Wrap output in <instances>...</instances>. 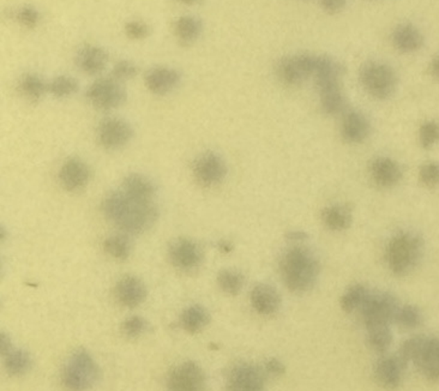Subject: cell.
Returning a JSON list of instances; mask_svg holds the SVG:
<instances>
[{
    "instance_id": "9",
    "label": "cell",
    "mask_w": 439,
    "mask_h": 391,
    "mask_svg": "<svg viewBox=\"0 0 439 391\" xmlns=\"http://www.w3.org/2000/svg\"><path fill=\"white\" fill-rule=\"evenodd\" d=\"M168 260L181 273L197 272L204 263V250L199 242L191 238L181 237L172 240L168 245Z\"/></svg>"
},
{
    "instance_id": "35",
    "label": "cell",
    "mask_w": 439,
    "mask_h": 391,
    "mask_svg": "<svg viewBox=\"0 0 439 391\" xmlns=\"http://www.w3.org/2000/svg\"><path fill=\"white\" fill-rule=\"evenodd\" d=\"M367 342L374 352L384 354L392 343L390 326H374L367 329Z\"/></svg>"
},
{
    "instance_id": "7",
    "label": "cell",
    "mask_w": 439,
    "mask_h": 391,
    "mask_svg": "<svg viewBox=\"0 0 439 391\" xmlns=\"http://www.w3.org/2000/svg\"><path fill=\"white\" fill-rule=\"evenodd\" d=\"M400 308L395 297L388 292H370L361 308V317L366 329L374 326H390L395 322L396 313Z\"/></svg>"
},
{
    "instance_id": "41",
    "label": "cell",
    "mask_w": 439,
    "mask_h": 391,
    "mask_svg": "<svg viewBox=\"0 0 439 391\" xmlns=\"http://www.w3.org/2000/svg\"><path fill=\"white\" fill-rule=\"evenodd\" d=\"M419 178L422 185L427 188H436L439 185V163H427L422 165L419 171Z\"/></svg>"
},
{
    "instance_id": "44",
    "label": "cell",
    "mask_w": 439,
    "mask_h": 391,
    "mask_svg": "<svg viewBox=\"0 0 439 391\" xmlns=\"http://www.w3.org/2000/svg\"><path fill=\"white\" fill-rule=\"evenodd\" d=\"M264 374L270 378H280L285 372V366L280 359L277 358H269L262 366Z\"/></svg>"
},
{
    "instance_id": "6",
    "label": "cell",
    "mask_w": 439,
    "mask_h": 391,
    "mask_svg": "<svg viewBox=\"0 0 439 391\" xmlns=\"http://www.w3.org/2000/svg\"><path fill=\"white\" fill-rule=\"evenodd\" d=\"M397 82L395 70L387 63L369 62L361 67V85L376 100L390 99L397 89Z\"/></svg>"
},
{
    "instance_id": "37",
    "label": "cell",
    "mask_w": 439,
    "mask_h": 391,
    "mask_svg": "<svg viewBox=\"0 0 439 391\" xmlns=\"http://www.w3.org/2000/svg\"><path fill=\"white\" fill-rule=\"evenodd\" d=\"M395 323L404 329H417L422 326V311L414 305H400L396 313Z\"/></svg>"
},
{
    "instance_id": "47",
    "label": "cell",
    "mask_w": 439,
    "mask_h": 391,
    "mask_svg": "<svg viewBox=\"0 0 439 391\" xmlns=\"http://www.w3.org/2000/svg\"><path fill=\"white\" fill-rule=\"evenodd\" d=\"M308 239V235L304 233V232H299V231H295V232H290V233L287 234V240L290 242V244H304V242Z\"/></svg>"
},
{
    "instance_id": "3",
    "label": "cell",
    "mask_w": 439,
    "mask_h": 391,
    "mask_svg": "<svg viewBox=\"0 0 439 391\" xmlns=\"http://www.w3.org/2000/svg\"><path fill=\"white\" fill-rule=\"evenodd\" d=\"M424 253V242L419 234L414 232H399L388 242V267L396 276H407L417 268Z\"/></svg>"
},
{
    "instance_id": "31",
    "label": "cell",
    "mask_w": 439,
    "mask_h": 391,
    "mask_svg": "<svg viewBox=\"0 0 439 391\" xmlns=\"http://www.w3.org/2000/svg\"><path fill=\"white\" fill-rule=\"evenodd\" d=\"M3 360L6 372L13 377H21L26 374L33 366L31 354L22 348L13 347L3 356Z\"/></svg>"
},
{
    "instance_id": "21",
    "label": "cell",
    "mask_w": 439,
    "mask_h": 391,
    "mask_svg": "<svg viewBox=\"0 0 439 391\" xmlns=\"http://www.w3.org/2000/svg\"><path fill=\"white\" fill-rule=\"evenodd\" d=\"M108 53L95 44H83L76 53L75 63L79 70L89 76H97L108 64Z\"/></svg>"
},
{
    "instance_id": "1",
    "label": "cell",
    "mask_w": 439,
    "mask_h": 391,
    "mask_svg": "<svg viewBox=\"0 0 439 391\" xmlns=\"http://www.w3.org/2000/svg\"><path fill=\"white\" fill-rule=\"evenodd\" d=\"M102 213L107 220L129 235L149 231L160 216L155 202L136 201L124 194L122 190L106 194L102 201Z\"/></svg>"
},
{
    "instance_id": "14",
    "label": "cell",
    "mask_w": 439,
    "mask_h": 391,
    "mask_svg": "<svg viewBox=\"0 0 439 391\" xmlns=\"http://www.w3.org/2000/svg\"><path fill=\"white\" fill-rule=\"evenodd\" d=\"M97 137V141L105 149H122L131 142L133 128L124 119L108 117L99 124Z\"/></svg>"
},
{
    "instance_id": "29",
    "label": "cell",
    "mask_w": 439,
    "mask_h": 391,
    "mask_svg": "<svg viewBox=\"0 0 439 391\" xmlns=\"http://www.w3.org/2000/svg\"><path fill=\"white\" fill-rule=\"evenodd\" d=\"M203 24L199 18L194 16H181L174 24V34L179 44L190 46L194 44L202 34Z\"/></svg>"
},
{
    "instance_id": "32",
    "label": "cell",
    "mask_w": 439,
    "mask_h": 391,
    "mask_svg": "<svg viewBox=\"0 0 439 391\" xmlns=\"http://www.w3.org/2000/svg\"><path fill=\"white\" fill-rule=\"evenodd\" d=\"M369 294L370 290L367 287L361 283H354L351 287H348L341 297V300H340L341 308L345 313H354L358 310L361 311Z\"/></svg>"
},
{
    "instance_id": "42",
    "label": "cell",
    "mask_w": 439,
    "mask_h": 391,
    "mask_svg": "<svg viewBox=\"0 0 439 391\" xmlns=\"http://www.w3.org/2000/svg\"><path fill=\"white\" fill-rule=\"evenodd\" d=\"M16 17H17L18 22L28 29L35 28L40 22L39 11L31 5H24L22 8H19L16 13Z\"/></svg>"
},
{
    "instance_id": "10",
    "label": "cell",
    "mask_w": 439,
    "mask_h": 391,
    "mask_svg": "<svg viewBox=\"0 0 439 391\" xmlns=\"http://www.w3.org/2000/svg\"><path fill=\"white\" fill-rule=\"evenodd\" d=\"M316 59V54L311 53H297L282 58L276 66L277 78L290 87L300 85L313 77Z\"/></svg>"
},
{
    "instance_id": "33",
    "label": "cell",
    "mask_w": 439,
    "mask_h": 391,
    "mask_svg": "<svg viewBox=\"0 0 439 391\" xmlns=\"http://www.w3.org/2000/svg\"><path fill=\"white\" fill-rule=\"evenodd\" d=\"M220 290L229 295H238L245 285V276L237 269H222L217 274Z\"/></svg>"
},
{
    "instance_id": "24",
    "label": "cell",
    "mask_w": 439,
    "mask_h": 391,
    "mask_svg": "<svg viewBox=\"0 0 439 391\" xmlns=\"http://www.w3.org/2000/svg\"><path fill=\"white\" fill-rule=\"evenodd\" d=\"M391 42L397 51L411 54L422 49L425 38L417 26L412 23H401L392 31Z\"/></svg>"
},
{
    "instance_id": "28",
    "label": "cell",
    "mask_w": 439,
    "mask_h": 391,
    "mask_svg": "<svg viewBox=\"0 0 439 391\" xmlns=\"http://www.w3.org/2000/svg\"><path fill=\"white\" fill-rule=\"evenodd\" d=\"M18 92L26 101L39 102L49 92V84L35 72H28L18 81Z\"/></svg>"
},
{
    "instance_id": "49",
    "label": "cell",
    "mask_w": 439,
    "mask_h": 391,
    "mask_svg": "<svg viewBox=\"0 0 439 391\" xmlns=\"http://www.w3.org/2000/svg\"><path fill=\"white\" fill-rule=\"evenodd\" d=\"M217 247H219V250L221 251L222 253H231L233 249H234L232 242H229V240H221Z\"/></svg>"
},
{
    "instance_id": "19",
    "label": "cell",
    "mask_w": 439,
    "mask_h": 391,
    "mask_svg": "<svg viewBox=\"0 0 439 391\" xmlns=\"http://www.w3.org/2000/svg\"><path fill=\"white\" fill-rule=\"evenodd\" d=\"M115 294L120 305L135 308L144 303L148 297V290L140 277L126 275L117 282Z\"/></svg>"
},
{
    "instance_id": "30",
    "label": "cell",
    "mask_w": 439,
    "mask_h": 391,
    "mask_svg": "<svg viewBox=\"0 0 439 391\" xmlns=\"http://www.w3.org/2000/svg\"><path fill=\"white\" fill-rule=\"evenodd\" d=\"M103 251L112 260L124 262L129 260L132 253V242L129 234H112L103 240Z\"/></svg>"
},
{
    "instance_id": "45",
    "label": "cell",
    "mask_w": 439,
    "mask_h": 391,
    "mask_svg": "<svg viewBox=\"0 0 439 391\" xmlns=\"http://www.w3.org/2000/svg\"><path fill=\"white\" fill-rule=\"evenodd\" d=\"M322 9L329 15H336L342 11L346 5L347 0H321Z\"/></svg>"
},
{
    "instance_id": "4",
    "label": "cell",
    "mask_w": 439,
    "mask_h": 391,
    "mask_svg": "<svg viewBox=\"0 0 439 391\" xmlns=\"http://www.w3.org/2000/svg\"><path fill=\"white\" fill-rule=\"evenodd\" d=\"M404 360L412 361L429 381H439V338L415 335L406 340L399 353Z\"/></svg>"
},
{
    "instance_id": "23",
    "label": "cell",
    "mask_w": 439,
    "mask_h": 391,
    "mask_svg": "<svg viewBox=\"0 0 439 391\" xmlns=\"http://www.w3.org/2000/svg\"><path fill=\"white\" fill-rule=\"evenodd\" d=\"M251 305L260 316H272L281 308V297L275 287L268 283L256 285L250 295Z\"/></svg>"
},
{
    "instance_id": "50",
    "label": "cell",
    "mask_w": 439,
    "mask_h": 391,
    "mask_svg": "<svg viewBox=\"0 0 439 391\" xmlns=\"http://www.w3.org/2000/svg\"><path fill=\"white\" fill-rule=\"evenodd\" d=\"M178 1L185 5H194L197 4L198 1H201V0H178Z\"/></svg>"
},
{
    "instance_id": "40",
    "label": "cell",
    "mask_w": 439,
    "mask_h": 391,
    "mask_svg": "<svg viewBox=\"0 0 439 391\" xmlns=\"http://www.w3.org/2000/svg\"><path fill=\"white\" fill-rule=\"evenodd\" d=\"M138 74V66L131 60H119L115 66L110 76L118 79L120 82H125L129 79L135 78Z\"/></svg>"
},
{
    "instance_id": "46",
    "label": "cell",
    "mask_w": 439,
    "mask_h": 391,
    "mask_svg": "<svg viewBox=\"0 0 439 391\" xmlns=\"http://www.w3.org/2000/svg\"><path fill=\"white\" fill-rule=\"evenodd\" d=\"M13 348V341L10 339L8 334H5L4 331L0 335V349H1V356L11 351Z\"/></svg>"
},
{
    "instance_id": "22",
    "label": "cell",
    "mask_w": 439,
    "mask_h": 391,
    "mask_svg": "<svg viewBox=\"0 0 439 391\" xmlns=\"http://www.w3.org/2000/svg\"><path fill=\"white\" fill-rule=\"evenodd\" d=\"M371 133V124L361 110H349L342 119L341 135L349 144H361Z\"/></svg>"
},
{
    "instance_id": "13",
    "label": "cell",
    "mask_w": 439,
    "mask_h": 391,
    "mask_svg": "<svg viewBox=\"0 0 439 391\" xmlns=\"http://www.w3.org/2000/svg\"><path fill=\"white\" fill-rule=\"evenodd\" d=\"M166 388L167 391H206L207 376L197 363L183 361L168 374Z\"/></svg>"
},
{
    "instance_id": "11",
    "label": "cell",
    "mask_w": 439,
    "mask_h": 391,
    "mask_svg": "<svg viewBox=\"0 0 439 391\" xmlns=\"http://www.w3.org/2000/svg\"><path fill=\"white\" fill-rule=\"evenodd\" d=\"M267 379L262 367L239 361L229 367L224 382L227 391H265Z\"/></svg>"
},
{
    "instance_id": "36",
    "label": "cell",
    "mask_w": 439,
    "mask_h": 391,
    "mask_svg": "<svg viewBox=\"0 0 439 391\" xmlns=\"http://www.w3.org/2000/svg\"><path fill=\"white\" fill-rule=\"evenodd\" d=\"M79 84L77 79L71 76H58L49 83V92L57 99H66L78 92Z\"/></svg>"
},
{
    "instance_id": "17",
    "label": "cell",
    "mask_w": 439,
    "mask_h": 391,
    "mask_svg": "<svg viewBox=\"0 0 439 391\" xmlns=\"http://www.w3.org/2000/svg\"><path fill=\"white\" fill-rule=\"evenodd\" d=\"M345 69L342 64L329 56H317L313 78L318 92L341 87Z\"/></svg>"
},
{
    "instance_id": "15",
    "label": "cell",
    "mask_w": 439,
    "mask_h": 391,
    "mask_svg": "<svg viewBox=\"0 0 439 391\" xmlns=\"http://www.w3.org/2000/svg\"><path fill=\"white\" fill-rule=\"evenodd\" d=\"M407 361L400 354H383L374 366V379L381 387L394 390L404 381Z\"/></svg>"
},
{
    "instance_id": "12",
    "label": "cell",
    "mask_w": 439,
    "mask_h": 391,
    "mask_svg": "<svg viewBox=\"0 0 439 391\" xmlns=\"http://www.w3.org/2000/svg\"><path fill=\"white\" fill-rule=\"evenodd\" d=\"M229 173L227 163L215 151H206L197 156L192 165L194 181L203 188H214L224 183Z\"/></svg>"
},
{
    "instance_id": "38",
    "label": "cell",
    "mask_w": 439,
    "mask_h": 391,
    "mask_svg": "<svg viewBox=\"0 0 439 391\" xmlns=\"http://www.w3.org/2000/svg\"><path fill=\"white\" fill-rule=\"evenodd\" d=\"M148 321L141 316H131L126 318L122 324V333L130 340L138 339L149 330Z\"/></svg>"
},
{
    "instance_id": "18",
    "label": "cell",
    "mask_w": 439,
    "mask_h": 391,
    "mask_svg": "<svg viewBox=\"0 0 439 391\" xmlns=\"http://www.w3.org/2000/svg\"><path fill=\"white\" fill-rule=\"evenodd\" d=\"M179 71L168 66H156L150 69L144 77L145 87L155 95H167L181 84Z\"/></svg>"
},
{
    "instance_id": "34",
    "label": "cell",
    "mask_w": 439,
    "mask_h": 391,
    "mask_svg": "<svg viewBox=\"0 0 439 391\" xmlns=\"http://www.w3.org/2000/svg\"><path fill=\"white\" fill-rule=\"evenodd\" d=\"M321 107L326 115H336L346 110V97L342 92V87L326 89L320 92Z\"/></svg>"
},
{
    "instance_id": "20",
    "label": "cell",
    "mask_w": 439,
    "mask_h": 391,
    "mask_svg": "<svg viewBox=\"0 0 439 391\" xmlns=\"http://www.w3.org/2000/svg\"><path fill=\"white\" fill-rule=\"evenodd\" d=\"M370 173L374 184L381 189H391L400 184L404 172L395 160L387 156H378L370 166Z\"/></svg>"
},
{
    "instance_id": "8",
    "label": "cell",
    "mask_w": 439,
    "mask_h": 391,
    "mask_svg": "<svg viewBox=\"0 0 439 391\" xmlns=\"http://www.w3.org/2000/svg\"><path fill=\"white\" fill-rule=\"evenodd\" d=\"M85 97L97 110H110L125 103L128 92L123 82L112 76H107L94 81L87 89Z\"/></svg>"
},
{
    "instance_id": "48",
    "label": "cell",
    "mask_w": 439,
    "mask_h": 391,
    "mask_svg": "<svg viewBox=\"0 0 439 391\" xmlns=\"http://www.w3.org/2000/svg\"><path fill=\"white\" fill-rule=\"evenodd\" d=\"M430 72L431 75L433 76V78L439 81V54L431 60Z\"/></svg>"
},
{
    "instance_id": "5",
    "label": "cell",
    "mask_w": 439,
    "mask_h": 391,
    "mask_svg": "<svg viewBox=\"0 0 439 391\" xmlns=\"http://www.w3.org/2000/svg\"><path fill=\"white\" fill-rule=\"evenodd\" d=\"M99 378L100 369L87 349L79 348L67 358L62 374L63 385L66 390H89Z\"/></svg>"
},
{
    "instance_id": "26",
    "label": "cell",
    "mask_w": 439,
    "mask_h": 391,
    "mask_svg": "<svg viewBox=\"0 0 439 391\" xmlns=\"http://www.w3.org/2000/svg\"><path fill=\"white\" fill-rule=\"evenodd\" d=\"M209 323H210V313L207 308L199 303L190 305L184 308V311L181 313V326L189 334L201 333L202 330L207 328Z\"/></svg>"
},
{
    "instance_id": "16",
    "label": "cell",
    "mask_w": 439,
    "mask_h": 391,
    "mask_svg": "<svg viewBox=\"0 0 439 391\" xmlns=\"http://www.w3.org/2000/svg\"><path fill=\"white\" fill-rule=\"evenodd\" d=\"M58 178L63 189L69 192H78L90 183L92 169L82 158L72 156L63 163Z\"/></svg>"
},
{
    "instance_id": "2",
    "label": "cell",
    "mask_w": 439,
    "mask_h": 391,
    "mask_svg": "<svg viewBox=\"0 0 439 391\" xmlns=\"http://www.w3.org/2000/svg\"><path fill=\"white\" fill-rule=\"evenodd\" d=\"M280 272L285 287L293 293L301 294L315 287L321 274V267L308 247L303 244H293L282 255Z\"/></svg>"
},
{
    "instance_id": "27",
    "label": "cell",
    "mask_w": 439,
    "mask_h": 391,
    "mask_svg": "<svg viewBox=\"0 0 439 391\" xmlns=\"http://www.w3.org/2000/svg\"><path fill=\"white\" fill-rule=\"evenodd\" d=\"M322 221L331 232H343L351 224V211L342 204H333L322 211Z\"/></svg>"
},
{
    "instance_id": "39",
    "label": "cell",
    "mask_w": 439,
    "mask_h": 391,
    "mask_svg": "<svg viewBox=\"0 0 439 391\" xmlns=\"http://www.w3.org/2000/svg\"><path fill=\"white\" fill-rule=\"evenodd\" d=\"M419 140L424 149H431L439 143V124L433 120L425 122L420 126Z\"/></svg>"
},
{
    "instance_id": "25",
    "label": "cell",
    "mask_w": 439,
    "mask_h": 391,
    "mask_svg": "<svg viewBox=\"0 0 439 391\" xmlns=\"http://www.w3.org/2000/svg\"><path fill=\"white\" fill-rule=\"evenodd\" d=\"M120 190L129 197L141 202H154L156 185L148 176L132 173L123 181Z\"/></svg>"
},
{
    "instance_id": "43",
    "label": "cell",
    "mask_w": 439,
    "mask_h": 391,
    "mask_svg": "<svg viewBox=\"0 0 439 391\" xmlns=\"http://www.w3.org/2000/svg\"><path fill=\"white\" fill-rule=\"evenodd\" d=\"M124 31L129 39L136 40V41L147 39L150 34L149 26L142 21H130L125 24Z\"/></svg>"
}]
</instances>
